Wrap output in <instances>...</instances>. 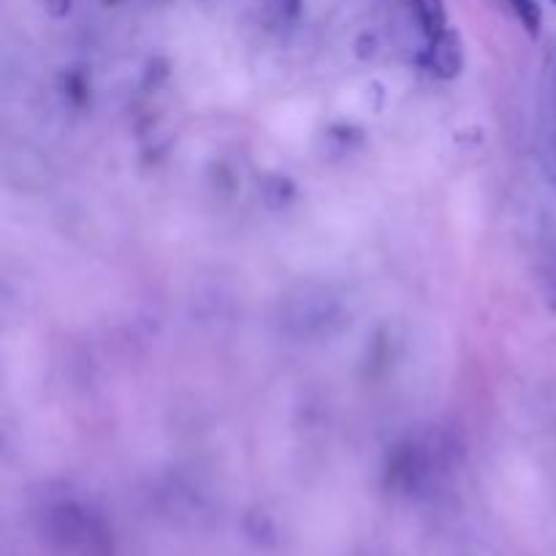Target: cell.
<instances>
[{
    "label": "cell",
    "instance_id": "cell-7",
    "mask_svg": "<svg viewBox=\"0 0 556 556\" xmlns=\"http://www.w3.org/2000/svg\"><path fill=\"white\" fill-rule=\"evenodd\" d=\"M554 3H556V0H554Z\"/></svg>",
    "mask_w": 556,
    "mask_h": 556
},
{
    "label": "cell",
    "instance_id": "cell-6",
    "mask_svg": "<svg viewBox=\"0 0 556 556\" xmlns=\"http://www.w3.org/2000/svg\"><path fill=\"white\" fill-rule=\"evenodd\" d=\"M68 5H71V0H47V9L52 11L54 16H63L65 11H68Z\"/></svg>",
    "mask_w": 556,
    "mask_h": 556
},
{
    "label": "cell",
    "instance_id": "cell-5",
    "mask_svg": "<svg viewBox=\"0 0 556 556\" xmlns=\"http://www.w3.org/2000/svg\"><path fill=\"white\" fill-rule=\"evenodd\" d=\"M277 14L286 16V20H296L299 11H302V0H275Z\"/></svg>",
    "mask_w": 556,
    "mask_h": 556
},
{
    "label": "cell",
    "instance_id": "cell-2",
    "mask_svg": "<svg viewBox=\"0 0 556 556\" xmlns=\"http://www.w3.org/2000/svg\"><path fill=\"white\" fill-rule=\"evenodd\" d=\"M413 14L429 41L448 30V11H445L443 0H413Z\"/></svg>",
    "mask_w": 556,
    "mask_h": 556
},
{
    "label": "cell",
    "instance_id": "cell-4",
    "mask_svg": "<svg viewBox=\"0 0 556 556\" xmlns=\"http://www.w3.org/2000/svg\"><path fill=\"white\" fill-rule=\"evenodd\" d=\"M261 193H264L269 206H286L296 193V185L288 177H266L264 185H261Z\"/></svg>",
    "mask_w": 556,
    "mask_h": 556
},
{
    "label": "cell",
    "instance_id": "cell-3",
    "mask_svg": "<svg viewBox=\"0 0 556 556\" xmlns=\"http://www.w3.org/2000/svg\"><path fill=\"white\" fill-rule=\"evenodd\" d=\"M508 3H510V9H514V14L519 16L521 27H525L532 38L541 36L543 11H541V5H538V0H508Z\"/></svg>",
    "mask_w": 556,
    "mask_h": 556
},
{
    "label": "cell",
    "instance_id": "cell-1",
    "mask_svg": "<svg viewBox=\"0 0 556 556\" xmlns=\"http://www.w3.org/2000/svg\"><path fill=\"white\" fill-rule=\"evenodd\" d=\"M427 60L429 71H432L438 79L451 81L465 71V43H462V36L456 30H445L440 33L438 38H432L427 47Z\"/></svg>",
    "mask_w": 556,
    "mask_h": 556
}]
</instances>
